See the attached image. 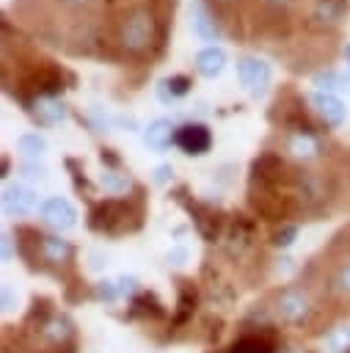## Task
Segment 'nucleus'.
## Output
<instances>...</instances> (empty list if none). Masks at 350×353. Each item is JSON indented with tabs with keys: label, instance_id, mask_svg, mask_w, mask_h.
I'll use <instances>...</instances> for the list:
<instances>
[{
	"label": "nucleus",
	"instance_id": "18",
	"mask_svg": "<svg viewBox=\"0 0 350 353\" xmlns=\"http://www.w3.org/2000/svg\"><path fill=\"white\" fill-rule=\"evenodd\" d=\"M229 353H276V347H273V342H270L267 336H262V334H243V336L229 347Z\"/></svg>",
	"mask_w": 350,
	"mask_h": 353
},
{
	"label": "nucleus",
	"instance_id": "11",
	"mask_svg": "<svg viewBox=\"0 0 350 353\" xmlns=\"http://www.w3.org/2000/svg\"><path fill=\"white\" fill-rule=\"evenodd\" d=\"M187 210H190V215H193L196 229L201 232V237H204L207 243H215L218 234H220V226H223L220 215H218L212 207H204V204H187Z\"/></svg>",
	"mask_w": 350,
	"mask_h": 353
},
{
	"label": "nucleus",
	"instance_id": "1",
	"mask_svg": "<svg viewBox=\"0 0 350 353\" xmlns=\"http://www.w3.org/2000/svg\"><path fill=\"white\" fill-rule=\"evenodd\" d=\"M154 25L157 19L149 8H132L116 25V44L127 55H143L154 44Z\"/></svg>",
	"mask_w": 350,
	"mask_h": 353
},
{
	"label": "nucleus",
	"instance_id": "16",
	"mask_svg": "<svg viewBox=\"0 0 350 353\" xmlns=\"http://www.w3.org/2000/svg\"><path fill=\"white\" fill-rule=\"evenodd\" d=\"M226 66V52L220 47H204L196 55V72L204 77H218Z\"/></svg>",
	"mask_w": 350,
	"mask_h": 353
},
{
	"label": "nucleus",
	"instance_id": "30",
	"mask_svg": "<svg viewBox=\"0 0 350 353\" xmlns=\"http://www.w3.org/2000/svg\"><path fill=\"white\" fill-rule=\"evenodd\" d=\"M135 284H138V281H135L132 276H121V279H119V292H135Z\"/></svg>",
	"mask_w": 350,
	"mask_h": 353
},
{
	"label": "nucleus",
	"instance_id": "25",
	"mask_svg": "<svg viewBox=\"0 0 350 353\" xmlns=\"http://www.w3.org/2000/svg\"><path fill=\"white\" fill-rule=\"evenodd\" d=\"M163 83H165L171 99H174V97H185V94L190 91V77H185V74H174V77H168V80H163Z\"/></svg>",
	"mask_w": 350,
	"mask_h": 353
},
{
	"label": "nucleus",
	"instance_id": "12",
	"mask_svg": "<svg viewBox=\"0 0 350 353\" xmlns=\"http://www.w3.org/2000/svg\"><path fill=\"white\" fill-rule=\"evenodd\" d=\"M3 207L11 215H28L36 207V193L30 188H22V185H8L3 190Z\"/></svg>",
	"mask_w": 350,
	"mask_h": 353
},
{
	"label": "nucleus",
	"instance_id": "20",
	"mask_svg": "<svg viewBox=\"0 0 350 353\" xmlns=\"http://www.w3.org/2000/svg\"><path fill=\"white\" fill-rule=\"evenodd\" d=\"M132 314H143V317H163V306L154 298V292H141L132 298Z\"/></svg>",
	"mask_w": 350,
	"mask_h": 353
},
{
	"label": "nucleus",
	"instance_id": "9",
	"mask_svg": "<svg viewBox=\"0 0 350 353\" xmlns=\"http://www.w3.org/2000/svg\"><path fill=\"white\" fill-rule=\"evenodd\" d=\"M72 256H74V248L69 245V240H61V237H41V243H39V259L41 262H47V265H52V268H63V265H69L72 262Z\"/></svg>",
	"mask_w": 350,
	"mask_h": 353
},
{
	"label": "nucleus",
	"instance_id": "8",
	"mask_svg": "<svg viewBox=\"0 0 350 353\" xmlns=\"http://www.w3.org/2000/svg\"><path fill=\"white\" fill-rule=\"evenodd\" d=\"M176 146L185 152V154H204L209 146H212V135L204 124L193 121V124H185L176 130Z\"/></svg>",
	"mask_w": 350,
	"mask_h": 353
},
{
	"label": "nucleus",
	"instance_id": "6",
	"mask_svg": "<svg viewBox=\"0 0 350 353\" xmlns=\"http://www.w3.org/2000/svg\"><path fill=\"white\" fill-rule=\"evenodd\" d=\"M284 149L298 163H311L322 154V141L311 130H289L284 138Z\"/></svg>",
	"mask_w": 350,
	"mask_h": 353
},
{
	"label": "nucleus",
	"instance_id": "32",
	"mask_svg": "<svg viewBox=\"0 0 350 353\" xmlns=\"http://www.w3.org/2000/svg\"><path fill=\"white\" fill-rule=\"evenodd\" d=\"M99 157H102V163H107V165H113V168L119 165V154H113V149H102Z\"/></svg>",
	"mask_w": 350,
	"mask_h": 353
},
{
	"label": "nucleus",
	"instance_id": "17",
	"mask_svg": "<svg viewBox=\"0 0 350 353\" xmlns=\"http://www.w3.org/2000/svg\"><path fill=\"white\" fill-rule=\"evenodd\" d=\"M344 17V0H311V19L317 25H336Z\"/></svg>",
	"mask_w": 350,
	"mask_h": 353
},
{
	"label": "nucleus",
	"instance_id": "5",
	"mask_svg": "<svg viewBox=\"0 0 350 353\" xmlns=\"http://www.w3.org/2000/svg\"><path fill=\"white\" fill-rule=\"evenodd\" d=\"M237 74H240V83L248 88V94L254 99H259L267 85H270V66L262 61V58H254V55H243L237 61Z\"/></svg>",
	"mask_w": 350,
	"mask_h": 353
},
{
	"label": "nucleus",
	"instance_id": "4",
	"mask_svg": "<svg viewBox=\"0 0 350 353\" xmlns=\"http://www.w3.org/2000/svg\"><path fill=\"white\" fill-rule=\"evenodd\" d=\"M254 221H248L245 215H237L229 229H226V237H223V251L229 259H243L254 251Z\"/></svg>",
	"mask_w": 350,
	"mask_h": 353
},
{
	"label": "nucleus",
	"instance_id": "37",
	"mask_svg": "<svg viewBox=\"0 0 350 353\" xmlns=\"http://www.w3.org/2000/svg\"><path fill=\"white\" fill-rule=\"evenodd\" d=\"M344 52H347V55H350V44H347V50H344Z\"/></svg>",
	"mask_w": 350,
	"mask_h": 353
},
{
	"label": "nucleus",
	"instance_id": "13",
	"mask_svg": "<svg viewBox=\"0 0 350 353\" xmlns=\"http://www.w3.org/2000/svg\"><path fill=\"white\" fill-rule=\"evenodd\" d=\"M28 110L33 113V119H39L41 124H58L66 116L63 102H58L55 97H33L28 99Z\"/></svg>",
	"mask_w": 350,
	"mask_h": 353
},
{
	"label": "nucleus",
	"instance_id": "23",
	"mask_svg": "<svg viewBox=\"0 0 350 353\" xmlns=\"http://www.w3.org/2000/svg\"><path fill=\"white\" fill-rule=\"evenodd\" d=\"M99 185H102L105 190H110V193H127L130 176L121 174V171H116V168H105L102 176H99Z\"/></svg>",
	"mask_w": 350,
	"mask_h": 353
},
{
	"label": "nucleus",
	"instance_id": "2",
	"mask_svg": "<svg viewBox=\"0 0 350 353\" xmlns=\"http://www.w3.org/2000/svg\"><path fill=\"white\" fill-rule=\"evenodd\" d=\"M273 317L281 323V325H289V328H303L314 320V301L311 295L303 290V287H284L273 295Z\"/></svg>",
	"mask_w": 350,
	"mask_h": 353
},
{
	"label": "nucleus",
	"instance_id": "36",
	"mask_svg": "<svg viewBox=\"0 0 350 353\" xmlns=\"http://www.w3.org/2000/svg\"><path fill=\"white\" fill-rule=\"evenodd\" d=\"M267 3H273V6H284V3H289V0H267Z\"/></svg>",
	"mask_w": 350,
	"mask_h": 353
},
{
	"label": "nucleus",
	"instance_id": "28",
	"mask_svg": "<svg viewBox=\"0 0 350 353\" xmlns=\"http://www.w3.org/2000/svg\"><path fill=\"white\" fill-rule=\"evenodd\" d=\"M22 174H25L28 179H44L47 168H44V165H39V163H22Z\"/></svg>",
	"mask_w": 350,
	"mask_h": 353
},
{
	"label": "nucleus",
	"instance_id": "34",
	"mask_svg": "<svg viewBox=\"0 0 350 353\" xmlns=\"http://www.w3.org/2000/svg\"><path fill=\"white\" fill-rule=\"evenodd\" d=\"M8 168H11V163H8V157H3V165H0V176H8Z\"/></svg>",
	"mask_w": 350,
	"mask_h": 353
},
{
	"label": "nucleus",
	"instance_id": "26",
	"mask_svg": "<svg viewBox=\"0 0 350 353\" xmlns=\"http://www.w3.org/2000/svg\"><path fill=\"white\" fill-rule=\"evenodd\" d=\"M295 237H298V226L295 223H289V226H281L278 232H273V245H278V248H287V245H292L295 243Z\"/></svg>",
	"mask_w": 350,
	"mask_h": 353
},
{
	"label": "nucleus",
	"instance_id": "22",
	"mask_svg": "<svg viewBox=\"0 0 350 353\" xmlns=\"http://www.w3.org/2000/svg\"><path fill=\"white\" fill-rule=\"evenodd\" d=\"M17 149H19V154H25V157H39V154L47 152V141H44L39 132H28V135H22V138L17 141Z\"/></svg>",
	"mask_w": 350,
	"mask_h": 353
},
{
	"label": "nucleus",
	"instance_id": "24",
	"mask_svg": "<svg viewBox=\"0 0 350 353\" xmlns=\"http://www.w3.org/2000/svg\"><path fill=\"white\" fill-rule=\"evenodd\" d=\"M342 83H344V77L336 74V72H320V74H314V85H317L322 94H331L333 88H344Z\"/></svg>",
	"mask_w": 350,
	"mask_h": 353
},
{
	"label": "nucleus",
	"instance_id": "7",
	"mask_svg": "<svg viewBox=\"0 0 350 353\" xmlns=\"http://www.w3.org/2000/svg\"><path fill=\"white\" fill-rule=\"evenodd\" d=\"M41 218L47 226H52L55 232H69L77 223V210L66 201V199H47L41 204Z\"/></svg>",
	"mask_w": 350,
	"mask_h": 353
},
{
	"label": "nucleus",
	"instance_id": "35",
	"mask_svg": "<svg viewBox=\"0 0 350 353\" xmlns=\"http://www.w3.org/2000/svg\"><path fill=\"white\" fill-rule=\"evenodd\" d=\"M215 6H231V3H237V0H212Z\"/></svg>",
	"mask_w": 350,
	"mask_h": 353
},
{
	"label": "nucleus",
	"instance_id": "15",
	"mask_svg": "<svg viewBox=\"0 0 350 353\" xmlns=\"http://www.w3.org/2000/svg\"><path fill=\"white\" fill-rule=\"evenodd\" d=\"M174 138H176V132H174V124H171L168 119H154V121L143 130V143H146L149 149H157V152H163Z\"/></svg>",
	"mask_w": 350,
	"mask_h": 353
},
{
	"label": "nucleus",
	"instance_id": "21",
	"mask_svg": "<svg viewBox=\"0 0 350 353\" xmlns=\"http://www.w3.org/2000/svg\"><path fill=\"white\" fill-rule=\"evenodd\" d=\"M193 309H196V292H193V287H182V292H179V303H176L174 328L185 325V323L193 317Z\"/></svg>",
	"mask_w": 350,
	"mask_h": 353
},
{
	"label": "nucleus",
	"instance_id": "31",
	"mask_svg": "<svg viewBox=\"0 0 350 353\" xmlns=\"http://www.w3.org/2000/svg\"><path fill=\"white\" fill-rule=\"evenodd\" d=\"M14 309V292L8 284H3V312H11Z\"/></svg>",
	"mask_w": 350,
	"mask_h": 353
},
{
	"label": "nucleus",
	"instance_id": "29",
	"mask_svg": "<svg viewBox=\"0 0 350 353\" xmlns=\"http://www.w3.org/2000/svg\"><path fill=\"white\" fill-rule=\"evenodd\" d=\"M171 174H174V171H171V165H157V168H154V182H157V185H163V182H168V179H171Z\"/></svg>",
	"mask_w": 350,
	"mask_h": 353
},
{
	"label": "nucleus",
	"instance_id": "33",
	"mask_svg": "<svg viewBox=\"0 0 350 353\" xmlns=\"http://www.w3.org/2000/svg\"><path fill=\"white\" fill-rule=\"evenodd\" d=\"M11 256V234H3V262H8Z\"/></svg>",
	"mask_w": 350,
	"mask_h": 353
},
{
	"label": "nucleus",
	"instance_id": "14",
	"mask_svg": "<svg viewBox=\"0 0 350 353\" xmlns=\"http://www.w3.org/2000/svg\"><path fill=\"white\" fill-rule=\"evenodd\" d=\"M190 25H193L196 36H201L204 41H215V39L220 36L218 19H215V14L207 8V3H196V6H193V14H190Z\"/></svg>",
	"mask_w": 350,
	"mask_h": 353
},
{
	"label": "nucleus",
	"instance_id": "27",
	"mask_svg": "<svg viewBox=\"0 0 350 353\" xmlns=\"http://www.w3.org/2000/svg\"><path fill=\"white\" fill-rule=\"evenodd\" d=\"M119 295V287L113 284V281H99L96 284V298H102V301H113Z\"/></svg>",
	"mask_w": 350,
	"mask_h": 353
},
{
	"label": "nucleus",
	"instance_id": "19",
	"mask_svg": "<svg viewBox=\"0 0 350 353\" xmlns=\"http://www.w3.org/2000/svg\"><path fill=\"white\" fill-rule=\"evenodd\" d=\"M328 290L342 298V301H350V262H339L331 276H328Z\"/></svg>",
	"mask_w": 350,
	"mask_h": 353
},
{
	"label": "nucleus",
	"instance_id": "3",
	"mask_svg": "<svg viewBox=\"0 0 350 353\" xmlns=\"http://www.w3.org/2000/svg\"><path fill=\"white\" fill-rule=\"evenodd\" d=\"M91 229L96 232H107V234H121V232H132L138 229L141 218L132 215L127 201H99L94 204L91 215H88Z\"/></svg>",
	"mask_w": 350,
	"mask_h": 353
},
{
	"label": "nucleus",
	"instance_id": "10",
	"mask_svg": "<svg viewBox=\"0 0 350 353\" xmlns=\"http://www.w3.org/2000/svg\"><path fill=\"white\" fill-rule=\"evenodd\" d=\"M311 105H314V113L320 116V121L325 127H339L344 121V105L333 94L317 91V94H311Z\"/></svg>",
	"mask_w": 350,
	"mask_h": 353
}]
</instances>
